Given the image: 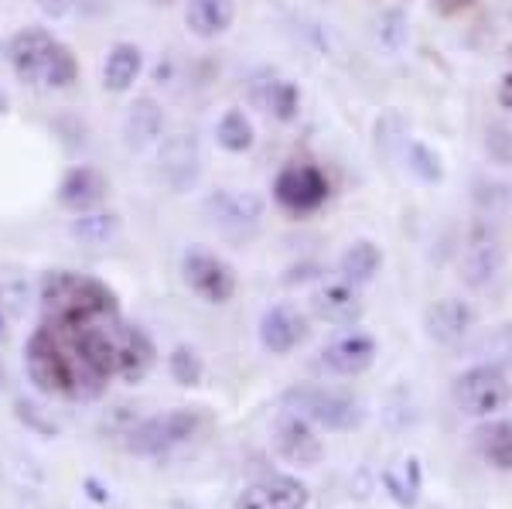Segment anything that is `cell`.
<instances>
[{"label": "cell", "instance_id": "obj_30", "mask_svg": "<svg viewBox=\"0 0 512 509\" xmlns=\"http://www.w3.org/2000/svg\"><path fill=\"white\" fill-rule=\"evenodd\" d=\"M168 369L181 387H198L202 383V356L192 346H175V352L168 356Z\"/></svg>", "mask_w": 512, "mask_h": 509}, {"label": "cell", "instance_id": "obj_11", "mask_svg": "<svg viewBox=\"0 0 512 509\" xmlns=\"http://www.w3.org/2000/svg\"><path fill=\"white\" fill-rule=\"evenodd\" d=\"M427 339L437 346H461L475 328V308L461 298H441L424 315Z\"/></svg>", "mask_w": 512, "mask_h": 509}, {"label": "cell", "instance_id": "obj_6", "mask_svg": "<svg viewBox=\"0 0 512 509\" xmlns=\"http://www.w3.org/2000/svg\"><path fill=\"white\" fill-rule=\"evenodd\" d=\"M328 195H332V185H328L325 171L311 161L287 164L274 178V199L287 212H315L328 202Z\"/></svg>", "mask_w": 512, "mask_h": 509}, {"label": "cell", "instance_id": "obj_32", "mask_svg": "<svg viewBox=\"0 0 512 509\" xmlns=\"http://www.w3.org/2000/svg\"><path fill=\"white\" fill-rule=\"evenodd\" d=\"M485 151L492 154V161L512 164V134L506 127H492L489 137H485Z\"/></svg>", "mask_w": 512, "mask_h": 509}, {"label": "cell", "instance_id": "obj_18", "mask_svg": "<svg viewBox=\"0 0 512 509\" xmlns=\"http://www.w3.org/2000/svg\"><path fill=\"white\" fill-rule=\"evenodd\" d=\"M277 451L287 458V462L304 465V469L318 465L321 455H325V448H321L315 428H311L301 414H294V410H287V414L280 417V424H277Z\"/></svg>", "mask_w": 512, "mask_h": 509}, {"label": "cell", "instance_id": "obj_24", "mask_svg": "<svg viewBox=\"0 0 512 509\" xmlns=\"http://www.w3.org/2000/svg\"><path fill=\"white\" fill-rule=\"evenodd\" d=\"M379 267H383V250H379L373 240H355L349 250L342 253V260H338V274L352 287L369 284L379 274Z\"/></svg>", "mask_w": 512, "mask_h": 509}, {"label": "cell", "instance_id": "obj_10", "mask_svg": "<svg viewBox=\"0 0 512 509\" xmlns=\"http://www.w3.org/2000/svg\"><path fill=\"white\" fill-rule=\"evenodd\" d=\"M110 339H113V363H117V373L130 383L144 380L154 366V342L147 339L144 328L123 325L113 318Z\"/></svg>", "mask_w": 512, "mask_h": 509}, {"label": "cell", "instance_id": "obj_21", "mask_svg": "<svg viewBox=\"0 0 512 509\" xmlns=\"http://www.w3.org/2000/svg\"><path fill=\"white\" fill-rule=\"evenodd\" d=\"M236 0H185V24L195 38H219L233 28Z\"/></svg>", "mask_w": 512, "mask_h": 509}, {"label": "cell", "instance_id": "obj_8", "mask_svg": "<svg viewBox=\"0 0 512 509\" xmlns=\"http://www.w3.org/2000/svg\"><path fill=\"white\" fill-rule=\"evenodd\" d=\"M198 431V414L195 410H168L161 417H151V421H140L127 431V448L134 455H161V451L181 445Z\"/></svg>", "mask_w": 512, "mask_h": 509}, {"label": "cell", "instance_id": "obj_17", "mask_svg": "<svg viewBox=\"0 0 512 509\" xmlns=\"http://www.w3.org/2000/svg\"><path fill=\"white\" fill-rule=\"evenodd\" d=\"M250 103L260 113H270V117L287 123L301 110V93H297V86L291 79H280L270 69H263L250 79Z\"/></svg>", "mask_w": 512, "mask_h": 509}, {"label": "cell", "instance_id": "obj_28", "mask_svg": "<svg viewBox=\"0 0 512 509\" xmlns=\"http://www.w3.org/2000/svg\"><path fill=\"white\" fill-rule=\"evenodd\" d=\"M383 486L390 489L393 503H400L403 509H414L420 496V458L403 462V479L396 472H383Z\"/></svg>", "mask_w": 512, "mask_h": 509}, {"label": "cell", "instance_id": "obj_16", "mask_svg": "<svg viewBox=\"0 0 512 509\" xmlns=\"http://www.w3.org/2000/svg\"><path fill=\"white\" fill-rule=\"evenodd\" d=\"M304 339H308V322H304L301 311H294L291 305H274V308L263 311L260 342L267 352L287 356V352H294Z\"/></svg>", "mask_w": 512, "mask_h": 509}, {"label": "cell", "instance_id": "obj_3", "mask_svg": "<svg viewBox=\"0 0 512 509\" xmlns=\"http://www.w3.org/2000/svg\"><path fill=\"white\" fill-rule=\"evenodd\" d=\"M7 59H11V69L18 72V79L31 82V86L65 89L79 76V62L69 52V45H62L45 28H21L7 41Z\"/></svg>", "mask_w": 512, "mask_h": 509}, {"label": "cell", "instance_id": "obj_9", "mask_svg": "<svg viewBox=\"0 0 512 509\" xmlns=\"http://www.w3.org/2000/svg\"><path fill=\"white\" fill-rule=\"evenodd\" d=\"M181 274H185V284L192 287L202 301L209 305H226L236 294V274L233 267L226 264L216 253L202 250V246H192L181 260Z\"/></svg>", "mask_w": 512, "mask_h": 509}, {"label": "cell", "instance_id": "obj_7", "mask_svg": "<svg viewBox=\"0 0 512 509\" xmlns=\"http://www.w3.org/2000/svg\"><path fill=\"white\" fill-rule=\"evenodd\" d=\"M502 260H506V250H502L499 233H495L485 219H478V223L468 229L465 246H461V264H458L461 281L468 287H475V291H482V287H489L495 277H499Z\"/></svg>", "mask_w": 512, "mask_h": 509}, {"label": "cell", "instance_id": "obj_23", "mask_svg": "<svg viewBox=\"0 0 512 509\" xmlns=\"http://www.w3.org/2000/svg\"><path fill=\"white\" fill-rule=\"evenodd\" d=\"M144 72V52L130 41H120L106 52L103 62V86L106 93H127L137 82V76Z\"/></svg>", "mask_w": 512, "mask_h": 509}, {"label": "cell", "instance_id": "obj_38", "mask_svg": "<svg viewBox=\"0 0 512 509\" xmlns=\"http://www.w3.org/2000/svg\"><path fill=\"white\" fill-rule=\"evenodd\" d=\"M151 4H158V7H168V4H175V0H151Z\"/></svg>", "mask_w": 512, "mask_h": 509}, {"label": "cell", "instance_id": "obj_27", "mask_svg": "<svg viewBox=\"0 0 512 509\" xmlns=\"http://www.w3.org/2000/svg\"><path fill=\"white\" fill-rule=\"evenodd\" d=\"M120 219L113 212H79V219L72 223V236L89 246H103L117 236Z\"/></svg>", "mask_w": 512, "mask_h": 509}, {"label": "cell", "instance_id": "obj_31", "mask_svg": "<svg viewBox=\"0 0 512 509\" xmlns=\"http://www.w3.org/2000/svg\"><path fill=\"white\" fill-rule=\"evenodd\" d=\"M376 38L386 52H393V55L403 52V45H407V18H403V11H386L383 18H379Z\"/></svg>", "mask_w": 512, "mask_h": 509}, {"label": "cell", "instance_id": "obj_5", "mask_svg": "<svg viewBox=\"0 0 512 509\" xmlns=\"http://www.w3.org/2000/svg\"><path fill=\"white\" fill-rule=\"evenodd\" d=\"M284 407L301 414L304 421H315L328 431H352L362 424V404L345 393L318 390V387H294L284 393Z\"/></svg>", "mask_w": 512, "mask_h": 509}, {"label": "cell", "instance_id": "obj_2", "mask_svg": "<svg viewBox=\"0 0 512 509\" xmlns=\"http://www.w3.org/2000/svg\"><path fill=\"white\" fill-rule=\"evenodd\" d=\"M41 308L45 322L62 325H93L117 318V298L103 281L82 277L72 270H55L41 284Z\"/></svg>", "mask_w": 512, "mask_h": 509}, {"label": "cell", "instance_id": "obj_12", "mask_svg": "<svg viewBox=\"0 0 512 509\" xmlns=\"http://www.w3.org/2000/svg\"><path fill=\"white\" fill-rule=\"evenodd\" d=\"M205 216L222 229H253L263 219V199L256 192H236V188H219L205 199Z\"/></svg>", "mask_w": 512, "mask_h": 509}, {"label": "cell", "instance_id": "obj_4", "mask_svg": "<svg viewBox=\"0 0 512 509\" xmlns=\"http://www.w3.org/2000/svg\"><path fill=\"white\" fill-rule=\"evenodd\" d=\"M454 404L465 417H495L509 407L512 400V383L502 373V366L478 363L454 380Z\"/></svg>", "mask_w": 512, "mask_h": 509}, {"label": "cell", "instance_id": "obj_15", "mask_svg": "<svg viewBox=\"0 0 512 509\" xmlns=\"http://www.w3.org/2000/svg\"><path fill=\"white\" fill-rule=\"evenodd\" d=\"M321 363L338 376H359L376 363V339L366 332H345L321 349Z\"/></svg>", "mask_w": 512, "mask_h": 509}, {"label": "cell", "instance_id": "obj_35", "mask_svg": "<svg viewBox=\"0 0 512 509\" xmlns=\"http://www.w3.org/2000/svg\"><path fill=\"white\" fill-rule=\"evenodd\" d=\"M475 0H434V7L441 14H458V11H465V7H472Z\"/></svg>", "mask_w": 512, "mask_h": 509}, {"label": "cell", "instance_id": "obj_34", "mask_svg": "<svg viewBox=\"0 0 512 509\" xmlns=\"http://www.w3.org/2000/svg\"><path fill=\"white\" fill-rule=\"evenodd\" d=\"M35 4L41 7V14H45V18H65V14L72 11V7H76V0H35Z\"/></svg>", "mask_w": 512, "mask_h": 509}, {"label": "cell", "instance_id": "obj_20", "mask_svg": "<svg viewBox=\"0 0 512 509\" xmlns=\"http://www.w3.org/2000/svg\"><path fill=\"white\" fill-rule=\"evenodd\" d=\"M106 192H110L106 178L99 175L96 168H89V164H79V168H72L69 175L62 178L59 202H62V209H69L79 216V212L96 209V205L106 199Z\"/></svg>", "mask_w": 512, "mask_h": 509}, {"label": "cell", "instance_id": "obj_13", "mask_svg": "<svg viewBox=\"0 0 512 509\" xmlns=\"http://www.w3.org/2000/svg\"><path fill=\"white\" fill-rule=\"evenodd\" d=\"M161 178L168 182L171 192H188L198 175H202V154H198L195 137L175 134L161 144Z\"/></svg>", "mask_w": 512, "mask_h": 509}, {"label": "cell", "instance_id": "obj_29", "mask_svg": "<svg viewBox=\"0 0 512 509\" xmlns=\"http://www.w3.org/2000/svg\"><path fill=\"white\" fill-rule=\"evenodd\" d=\"M403 158H407V168L414 171V175L420 178V182L434 185L444 178V164H441V154L431 151L427 144L420 141H407V147H403Z\"/></svg>", "mask_w": 512, "mask_h": 509}, {"label": "cell", "instance_id": "obj_22", "mask_svg": "<svg viewBox=\"0 0 512 509\" xmlns=\"http://www.w3.org/2000/svg\"><path fill=\"white\" fill-rule=\"evenodd\" d=\"M161 130H164V113L158 100L137 96V100L130 103L127 117H123V141H127V147L130 151H144V147H151L158 141Z\"/></svg>", "mask_w": 512, "mask_h": 509}, {"label": "cell", "instance_id": "obj_33", "mask_svg": "<svg viewBox=\"0 0 512 509\" xmlns=\"http://www.w3.org/2000/svg\"><path fill=\"white\" fill-rule=\"evenodd\" d=\"M24 301H28V287H24L21 281L0 284V311H7V315H21Z\"/></svg>", "mask_w": 512, "mask_h": 509}, {"label": "cell", "instance_id": "obj_14", "mask_svg": "<svg viewBox=\"0 0 512 509\" xmlns=\"http://www.w3.org/2000/svg\"><path fill=\"white\" fill-rule=\"evenodd\" d=\"M311 499L308 486L294 475H270V479L253 482L239 496V509H304Z\"/></svg>", "mask_w": 512, "mask_h": 509}, {"label": "cell", "instance_id": "obj_19", "mask_svg": "<svg viewBox=\"0 0 512 509\" xmlns=\"http://www.w3.org/2000/svg\"><path fill=\"white\" fill-rule=\"evenodd\" d=\"M311 308L328 325H355L362 318V298L349 281H325L311 294Z\"/></svg>", "mask_w": 512, "mask_h": 509}, {"label": "cell", "instance_id": "obj_39", "mask_svg": "<svg viewBox=\"0 0 512 509\" xmlns=\"http://www.w3.org/2000/svg\"><path fill=\"white\" fill-rule=\"evenodd\" d=\"M0 325H4V322H0Z\"/></svg>", "mask_w": 512, "mask_h": 509}, {"label": "cell", "instance_id": "obj_37", "mask_svg": "<svg viewBox=\"0 0 512 509\" xmlns=\"http://www.w3.org/2000/svg\"><path fill=\"white\" fill-rule=\"evenodd\" d=\"M0 113H7V96L0 93Z\"/></svg>", "mask_w": 512, "mask_h": 509}, {"label": "cell", "instance_id": "obj_26", "mask_svg": "<svg viewBox=\"0 0 512 509\" xmlns=\"http://www.w3.org/2000/svg\"><path fill=\"white\" fill-rule=\"evenodd\" d=\"M216 137H219V147H226L229 154H246L256 141L253 123L243 110L222 113V120L216 123Z\"/></svg>", "mask_w": 512, "mask_h": 509}, {"label": "cell", "instance_id": "obj_36", "mask_svg": "<svg viewBox=\"0 0 512 509\" xmlns=\"http://www.w3.org/2000/svg\"><path fill=\"white\" fill-rule=\"evenodd\" d=\"M499 103L506 106V110H512V69L506 72V79H502V86H499Z\"/></svg>", "mask_w": 512, "mask_h": 509}, {"label": "cell", "instance_id": "obj_25", "mask_svg": "<svg viewBox=\"0 0 512 509\" xmlns=\"http://www.w3.org/2000/svg\"><path fill=\"white\" fill-rule=\"evenodd\" d=\"M475 445L482 458L499 472H512V421H492L475 431Z\"/></svg>", "mask_w": 512, "mask_h": 509}, {"label": "cell", "instance_id": "obj_1", "mask_svg": "<svg viewBox=\"0 0 512 509\" xmlns=\"http://www.w3.org/2000/svg\"><path fill=\"white\" fill-rule=\"evenodd\" d=\"M113 322V318H110ZM28 373L38 390L59 397H96L117 373L110 325H62L41 322L28 339Z\"/></svg>", "mask_w": 512, "mask_h": 509}]
</instances>
